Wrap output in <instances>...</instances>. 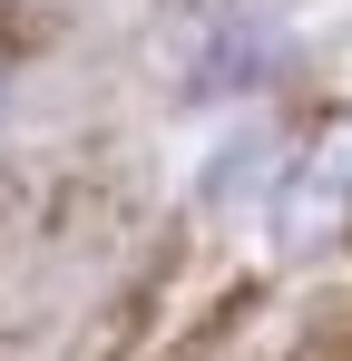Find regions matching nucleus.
<instances>
[{"label":"nucleus","mask_w":352,"mask_h":361,"mask_svg":"<svg viewBox=\"0 0 352 361\" xmlns=\"http://www.w3.org/2000/svg\"><path fill=\"white\" fill-rule=\"evenodd\" d=\"M352 235V108L323 118V137L293 157L284 195H274V244L284 254H323Z\"/></svg>","instance_id":"nucleus-1"},{"label":"nucleus","mask_w":352,"mask_h":361,"mask_svg":"<svg viewBox=\"0 0 352 361\" xmlns=\"http://www.w3.org/2000/svg\"><path fill=\"white\" fill-rule=\"evenodd\" d=\"M0 98H10V88H0Z\"/></svg>","instance_id":"nucleus-2"}]
</instances>
